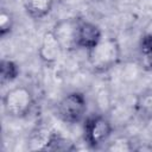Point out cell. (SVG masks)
Here are the masks:
<instances>
[{
  "mask_svg": "<svg viewBox=\"0 0 152 152\" xmlns=\"http://www.w3.org/2000/svg\"><path fill=\"white\" fill-rule=\"evenodd\" d=\"M87 113V99L81 91H71L62 97L57 104L59 119L66 124L81 122Z\"/></svg>",
  "mask_w": 152,
  "mask_h": 152,
  "instance_id": "cell-3",
  "label": "cell"
},
{
  "mask_svg": "<svg viewBox=\"0 0 152 152\" xmlns=\"http://www.w3.org/2000/svg\"><path fill=\"white\" fill-rule=\"evenodd\" d=\"M19 66L15 62L11 61V59H2L0 63V78H1V83H10L12 81H14L18 76H19Z\"/></svg>",
  "mask_w": 152,
  "mask_h": 152,
  "instance_id": "cell-10",
  "label": "cell"
},
{
  "mask_svg": "<svg viewBox=\"0 0 152 152\" xmlns=\"http://www.w3.org/2000/svg\"><path fill=\"white\" fill-rule=\"evenodd\" d=\"M135 109L141 118L144 119L152 118V91L142 93L138 97L135 102Z\"/></svg>",
  "mask_w": 152,
  "mask_h": 152,
  "instance_id": "cell-11",
  "label": "cell"
},
{
  "mask_svg": "<svg viewBox=\"0 0 152 152\" xmlns=\"http://www.w3.org/2000/svg\"><path fill=\"white\" fill-rule=\"evenodd\" d=\"M139 58L141 65L152 71V33L141 37L139 43Z\"/></svg>",
  "mask_w": 152,
  "mask_h": 152,
  "instance_id": "cell-9",
  "label": "cell"
},
{
  "mask_svg": "<svg viewBox=\"0 0 152 152\" xmlns=\"http://www.w3.org/2000/svg\"><path fill=\"white\" fill-rule=\"evenodd\" d=\"M88 62L95 72H106L115 66L121 58V49L113 37H102L101 40L87 51Z\"/></svg>",
  "mask_w": 152,
  "mask_h": 152,
  "instance_id": "cell-1",
  "label": "cell"
},
{
  "mask_svg": "<svg viewBox=\"0 0 152 152\" xmlns=\"http://www.w3.org/2000/svg\"><path fill=\"white\" fill-rule=\"evenodd\" d=\"M6 113L12 118H25L32 110L34 100L31 90L24 86L10 89L2 100Z\"/></svg>",
  "mask_w": 152,
  "mask_h": 152,
  "instance_id": "cell-2",
  "label": "cell"
},
{
  "mask_svg": "<svg viewBox=\"0 0 152 152\" xmlns=\"http://www.w3.org/2000/svg\"><path fill=\"white\" fill-rule=\"evenodd\" d=\"M103 37L101 28L88 20L78 19L77 31H76V45L77 49H83L89 51L93 49Z\"/></svg>",
  "mask_w": 152,
  "mask_h": 152,
  "instance_id": "cell-6",
  "label": "cell"
},
{
  "mask_svg": "<svg viewBox=\"0 0 152 152\" xmlns=\"http://www.w3.org/2000/svg\"><path fill=\"white\" fill-rule=\"evenodd\" d=\"M25 11L32 19H43L52 10L53 0H25Z\"/></svg>",
  "mask_w": 152,
  "mask_h": 152,
  "instance_id": "cell-8",
  "label": "cell"
},
{
  "mask_svg": "<svg viewBox=\"0 0 152 152\" xmlns=\"http://www.w3.org/2000/svg\"><path fill=\"white\" fill-rule=\"evenodd\" d=\"M62 52H63V50H62L58 40L56 39L52 30L45 32L43 36V39H42V44L38 49L39 58L46 64H52L59 58Z\"/></svg>",
  "mask_w": 152,
  "mask_h": 152,
  "instance_id": "cell-7",
  "label": "cell"
},
{
  "mask_svg": "<svg viewBox=\"0 0 152 152\" xmlns=\"http://www.w3.org/2000/svg\"><path fill=\"white\" fill-rule=\"evenodd\" d=\"M13 24H14V20L12 14L5 8H2L0 12V36L5 37L6 34L11 33L13 28Z\"/></svg>",
  "mask_w": 152,
  "mask_h": 152,
  "instance_id": "cell-12",
  "label": "cell"
},
{
  "mask_svg": "<svg viewBox=\"0 0 152 152\" xmlns=\"http://www.w3.org/2000/svg\"><path fill=\"white\" fill-rule=\"evenodd\" d=\"M77 23L78 19L69 18V19L59 20L52 27V32L63 51H72L77 49L76 45Z\"/></svg>",
  "mask_w": 152,
  "mask_h": 152,
  "instance_id": "cell-5",
  "label": "cell"
},
{
  "mask_svg": "<svg viewBox=\"0 0 152 152\" xmlns=\"http://www.w3.org/2000/svg\"><path fill=\"white\" fill-rule=\"evenodd\" d=\"M83 133L87 145L91 148H97L109 140L113 126L104 115L95 114L86 119Z\"/></svg>",
  "mask_w": 152,
  "mask_h": 152,
  "instance_id": "cell-4",
  "label": "cell"
}]
</instances>
